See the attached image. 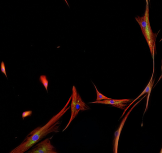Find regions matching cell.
<instances>
[{
	"label": "cell",
	"instance_id": "obj_1",
	"mask_svg": "<svg viewBox=\"0 0 162 153\" xmlns=\"http://www.w3.org/2000/svg\"><path fill=\"white\" fill-rule=\"evenodd\" d=\"M72 96H71L67 103L58 113L52 117L44 126H40L32 131L25 138L20 145L11 150L10 153H24L26 152L48 134L53 132L59 133V127L61 124V121H60V120L70 108L69 104L72 101Z\"/></svg>",
	"mask_w": 162,
	"mask_h": 153
},
{
	"label": "cell",
	"instance_id": "obj_2",
	"mask_svg": "<svg viewBox=\"0 0 162 153\" xmlns=\"http://www.w3.org/2000/svg\"><path fill=\"white\" fill-rule=\"evenodd\" d=\"M140 27L142 33L147 41L152 57L155 55V44L157 34L154 33L150 26L149 17V8L146 7L144 15L142 17L138 16L135 18Z\"/></svg>",
	"mask_w": 162,
	"mask_h": 153
},
{
	"label": "cell",
	"instance_id": "obj_3",
	"mask_svg": "<svg viewBox=\"0 0 162 153\" xmlns=\"http://www.w3.org/2000/svg\"><path fill=\"white\" fill-rule=\"evenodd\" d=\"M72 103L70 105L71 108V117L65 128L62 130L64 132L67 130L71 123L77 116L80 111H88L91 108L87 104H85L82 100L80 94L77 92L76 88L74 85L72 87Z\"/></svg>",
	"mask_w": 162,
	"mask_h": 153
},
{
	"label": "cell",
	"instance_id": "obj_4",
	"mask_svg": "<svg viewBox=\"0 0 162 153\" xmlns=\"http://www.w3.org/2000/svg\"><path fill=\"white\" fill-rule=\"evenodd\" d=\"M53 136L50 138H47L44 140L38 142L32 147L31 150L27 151V153H57L56 148L51 145L50 140Z\"/></svg>",
	"mask_w": 162,
	"mask_h": 153
},
{
	"label": "cell",
	"instance_id": "obj_5",
	"mask_svg": "<svg viewBox=\"0 0 162 153\" xmlns=\"http://www.w3.org/2000/svg\"><path fill=\"white\" fill-rule=\"evenodd\" d=\"M132 100L130 99L122 100H104L100 101H95L90 102V104H103L110 105L115 107L118 108L121 110H125V108L129 105V104L131 103Z\"/></svg>",
	"mask_w": 162,
	"mask_h": 153
},
{
	"label": "cell",
	"instance_id": "obj_6",
	"mask_svg": "<svg viewBox=\"0 0 162 153\" xmlns=\"http://www.w3.org/2000/svg\"><path fill=\"white\" fill-rule=\"evenodd\" d=\"M146 97V96L141 99L138 101L132 107L130 111L128 112V113L125 115V116L124 117V119H123L122 121L121 122L120 126H119V128L117 129V130L114 133V139L113 141V153H118V142H119V138H120V136L122 130L124 126L125 123V121H126V119L128 118L129 117V115L130 113L131 112H132L133 108L137 106L138 103H139L144 98Z\"/></svg>",
	"mask_w": 162,
	"mask_h": 153
},
{
	"label": "cell",
	"instance_id": "obj_7",
	"mask_svg": "<svg viewBox=\"0 0 162 153\" xmlns=\"http://www.w3.org/2000/svg\"><path fill=\"white\" fill-rule=\"evenodd\" d=\"M154 71H153V74H152V77H151V79H150V81H149V82L148 83L147 85V86H146V88H145V89L144 90V91H143V92H142V93H141L140 94V96H139L138 97H137V98L136 99L134 100H133V101H132V102H131V103H130V104H129V105L128 106V107L126 108H125V110L124 112L123 113L122 115L121 116L120 118V119H121V118H122V117L125 114V112H126V111H127V110H128V108H129L131 106V105L132 104H133V103H135V101H136V100H138V99L139 98H140V97L142 96H143V95H144V94H146V93H147L148 92H149V91H150V90H151L152 89V88H153V85H154V80H153V75H154Z\"/></svg>",
	"mask_w": 162,
	"mask_h": 153
},
{
	"label": "cell",
	"instance_id": "obj_8",
	"mask_svg": "<svg viewBox=\"0 0 162 153\" xmlns=\"http://www.w3.org/2000/svg\"><path fill=\"white\" fill-rule=\"evenodd\" d=\"M40 82L43 84L44 88L46 89V91L48 92V86H49V81L47 79V76L45 75H41L40 77Z\"/></svg>",
	"mask_w": 162,
	"mask_h": 153
},
{
	"label": "cell",
	"instance_id": "obj_9",
	"mask_svg": "<svg viewBox=\"0 0 162 153\" xmlns=\"http://www.w3.org/2000/svg\"><path fill=\"white\" fill-rule=\"evenodd\" d=\"M92 83H93V85H94V87H95L96 92H97V99H96V101H100V100H104L111 99V98H109L105 96L103 94L100 93V92L98 91V90L97 89V87H96L95 84H94L93 82H92Z\"/></svg>",
	"mask_w": 162,
	"mask_h": 153
},
{
	"label": "cell",
	"instance_id": "obj_10",
	"mask_svg": "<svg viewBox=\"0 0 162 153\" xmlns=\"http://www.w3.org/2000/svg\"><path fill=\"white\" fill-rule=\"evenodd\" d=\"M33 113V112L32 111H25V112H23L22 113V118L23 120L25 118L31 116Z\"/></svg>",
	"mask_w": 162,
	"mask_h": 153
},
{
	"label": "cell",
	"instance_id": "obj_11",
	"mask_svg": "<svg viewBox=\"0 0 162 153\" xmlns=\"http://www.w3.org/2000/svg\"><path fill=\"white\" fill-rule=\"evenodd\" d=\"M1 68L2 72L5 75L7 79H8L7 75V73H6V68H5V64H4L3 61L2 62Z\"/></svg>",
	"mask_w": 162,
	"mask_h": 153
},
{
	"label": "cell",
	"instance_id": "obj_12",
	"mask_svg": "<svg viewBox=\"0 0 162 153\" xmlns=\"http://www.w3.org/2000/svg\"><path fill=\"white\" fill-rule=\"evenodd\" d=\"M146 2H147V5L146 7L149 8V0H146Z\"/></svg>",
	"mask_w": 162,
	"mask_h": 153
},
{
	"label": "cell",
	"instance_id": "obj_13",
	"mask_svg": "<svg viewBox=\"0 0 162 153\" xmlns=\"http://www.w3.org/2000/svg\"><path fill=\"white\" fill-rule=\"evenodd\" d=\"M65 2H66L68 6V7H69V4H68V2L67 1V0H65Z\"/></svg>",
	"mask_w": 162,
	"mask_h": 153
},
{
	"label": "cell",
	"instance_id": "obj_14",
	"mask_svg": "<svg viewBox=\"0 0 162 153\" xmlns=\"http://www.w3.org/2000/svg\"><path fill=\"white\" fill-rule=\"evenodd\" d=\"M161 72H162V66H161Z\"/></svg>",
	"mask_w": 162,
	"mask_h": 153
},
{
	"label": "cell",
	"instance_id": "obj_15",
	"mask_svg": "<svg viewBox=\"0 0 162 153\" xmlns=\"http://www.w3.org/2000/svg\"><path fill=\"white\" fill-rule=\"evenodd\" d=\"M160 153H162V149H161V151H160Z\"/></svg>",
	"mask_w": 162,
	"mask_h": 153
},
{
	"label": "cell",
	"instance_id": "obj_16",
	"mask_svg": "<svg viewBox=\"0 0 162 153\" xmlns=\"http://www.w3.org/2000/svg\"><path fill=\"white\" fill-rule=\"evenodd\" d=\"M162 39H161V40H160V41H162Z\"/></svg>",
	"mask_w": 162,
	"mask_h": 153
},
{
	"label": "cell",
	"instance_id": "obj_17",
	"mask_svg": "<svg viewBox=\"0 0 162 153\" xmlns=\"http://www.w3.org/2000/svg\"><path fill=\"white\" fill-rule=\"evenodd\" d=\"M149 1H150V0H149Z\"/></svg>",
	"mask_w": 162,
	"mask_h": 153
}]
</instances>
